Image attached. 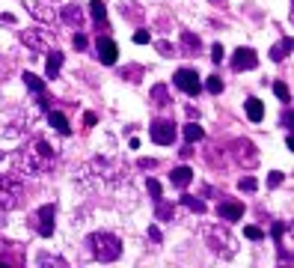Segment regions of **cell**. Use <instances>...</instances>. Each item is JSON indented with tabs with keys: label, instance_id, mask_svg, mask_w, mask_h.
I'll list each match as a JSON object with an SVG mask.
<instances>
[{
	"label": "cell",
	"instance_id": "obj_1",
	"mask_svg": "<svg viewBox=\"0 0 294 268\" xmlns=\"http://www.w3.org/2000/svg\"><path fill=\"white\" fill-rule=\"evenodd\" d=\"M77 182L87 188V191H95V194H110L116 191L122 182H128V164L119 155H98V158L87 161L77 173Z\"/></svg>",
	"mask_w": 294,
	"mask_h": 268
},
{
	"label": "cell",
	"instance_id": "obj_2",
	"mask_svg": "<svg viewBox=\"0 0 294 268\" xmlns=\"http://www.w3.org/2000/svg\"><path fill=\"white\" fill-rule=\"evenodd\" d=\"M12 164H15V173L21 176H48L57 164V152L48 140H33L12 155Z\"/></svg>",
	"mask_w": 294,
	"mask_h": 268
},
{
	"label": "cell",
	"instance_id": "obj_3",
	"mask_svg": "<svg viewBox=\"0 0 294 268\" xmlns=\"http://www.w3.org/2000/svg\"><path fill=\"white\" fill-rule=\"evenodd\" d=\"M199 235H202V241L208 245V250L217 253V256H223V259L235 256V250H238L235 235L229 232V227H220V224H202V227H199Z\"/></svg>",
	"mask_w": 294,
	"mask_h": 268
},
{
	"label": "cell",
	"instance_id": "obj_4",
	"mask_svg": "<svg viewBox=\"0 0 294 268\" xmlns=\"http://www.w3.org/2000/svg\"><path fill=\"white\" fill-rule=\"evenodd\" d=\"M87 248L92 253V259H98V262H116L122 256V241L119 235H113V232H92L87 238Z\"/></svg>",
	"mask_w": 294,
	"mask_h": 268
},
{
	"label": "cell",
	"instance_id": "obj_5",
	"mask_svg": "<svg viewBox=\"0 0 294 268\" xmlns=\"http://www.w3.org/2000/svg\"><path fill=\"white\" fill-rule=\"evenodd\" d=\"M36 123V113H27L24 107H0V134L3 137H18Z\"/></svg>",
	"mask_w": 294,
	"mask_h": 268
},
{
	"label": "cell",
	"instance_id": "obj_6",
	"mask_svg": "<svg viewBox=\"0 0 294 268\" xmlns=\"http://www.w3.org/2000/svg\"><path fill=\"white\" fill-rule=\"evenodd\" d=\"M24 197V182L15 173H0V212H12Z\"/></svg>",
	"mask_w": 294,
	"mask_h": 268
},
{
	"label": "cell",
	"instance_id": "obj_7",
	"mask_svg": "<svg viewBox=\"0 0 294 268\" xmlns=\"http://www.w3.org/2000/svg\"><path fill=\"white\" fill-rule=\"evenodd\" d=\"M54 30H21V42L30 45V51L36 54H48L54 48Z\"/></svg>",
	"mask_w": 294,
	"mask_h": 268
},
{
	"label": "cell",
	"instance_id": "obj_8",
	"mask_svg": "<svg viewBox=\"0 0 294 268\" xmlns=\"http://www.w3.org/2000/svg\"><path fill=\"white\" fill-rule=\"evenodd\" d=\"M173 84L181 89V92H188V95H199V89H202L196 69H178L175 71V78H173Z\"/></svg>",
	"mask_w": 294,
	"mask_h": 268
},
{
	"label": "cell",
	"instance_id": "obj_9",
	"mask_svg": "<svg viewBox=\"0 0 294 268\" xmlns=\"http://www.w3.org/2000/svg\"><path fill=\"white\" fill-rule=\"evenodd\" d=\"M232 152H235L238 164H244L247 170L259 164V152H256V146H253L250 140H235V143H232Z\"/></svg>",
	"mask_w": 294,
	"mask_h": 268
},
{
	"label": "cell",
	"instance_id": "obj_10",
	"mask_svg": "<svg viewBox=\"0 0 294 268\" xmlns=\"http://www.w3.org/2000/svg\"><path fill=\"white\" fill-rule=\"evenodd\" d=\"M152 140L157 143V146H170V143L175 140V125L170 123V119H157V123H152Z\"/></svg>",
	"mask_w": 294,
	"mask_h": 268
},
{
	"label": "cell",
	"instance_id": "obj_11",
	"mask_svg": "<svg viewBox=\"0 0 294 268\" xmlns=\"http://www.w3.org/2000/svg\"><path fill=\"white\" fill-rule=\"evenodd\" d=\"M95 51H98V60H101L104 66H113L116 63V57H119V48H116V42L113 39H107V36H98V42H95Z\"/></svg>",
	"mask_w": 294,
	"mask_h": 268
},
{
	"label": "cell",
	"instance_id": "obj_12",
	"mask_svg": "<svg viewBox=\"0 0 294 268\" xmlns=\"http://www.w3.org/2000/svg\"><path fill=\"white\" fill-rule=\"evenodd\" d=\"M232 66H235V71L256 69V66H259V57H256V51H253V48H238V51H235V57H232Z\"/></svg>",
	"mask_w": 294,
	"mask_h": 268
},
{
	"label": "cell",
	"instance_id": "obj_13",
	"mask_svg": "<svg viewBox=\"0 0 294 268\" xmlns=\"http://www.w3.org/2000/svg\"><path fill=\"white\" fill-rule=\"evenodd\" d=\"M217 217L220 221H241L244 217V206L238 200H220V206H217Z\"/></svg>",
	"mask_w": 294,
	"mask_h": 268
},
{
	"label": "cell",
	"instance_id": "obj_14",
	"mask_svg": "<svg viewBox=\"0 0 294 268\" xmlns=\"http://www.w3.org/2000/svg\"><path fill=\"white\" fill-rule=\"evenodd\" d=\"M36 217H39V235H54V217H57V209H54L51 203L48 206H42L39 212H36Z\"/></svg>",
	"mask_w": 294,
	"mask_h": 268
},
{
	"label": "cell",
	"instance_id": "obj_15",
	"mask_svg": "<svg viewBox=\"0 0 294 268\" xmlns=\"http://www.w3.org/2000/svg\"><path fill=\"white\" fill-rule=\"evenodd\" d=\"M199 48H202L199 36L191 33V30H184V33H181V54H184V57H196V54H199Z\"/></svg>",
	"mask_w": 294,
	"mask_h": 268
},
{
	"label": "cell",
	"instance_id": "obj_16",
	"mask_svg": "<svg viewBox=\"0 0 294 268\" xmlns=\"http://www.w3.org/2000/svg\"><path fill=\"white\" fill-rule=\"evenodd\" d=\"M48 123H51L54 131H60V134H71L69 119H66V113H60V110H48Z\"/></svg>",
	"mask_w": 294,
	"mask_h": 268
},
{
	"label": "cell",
	"instance_id": "obj_17",
	"mask_svg": "<svg viewBox=\"0 0 294 268\" xmlns=\"http://www.w3.org/2000/svg\"><path fill=\"white\" fill-rule=\"evenodd\" d=\"M170 182H173L175 188H188L193 182V170L191 167H175L173 173H170Z\"/></svg>",
	"mask_w": 294,
	"mask_h": 268
},
{
	"label": "cell",
	"instance_id": "obj_18",
	"mask_svg": "<svg viewBox=\"0 0 294 268\" xmlns=\"http://www.w3.org/2000/svg\"><path fill=\"white\" fill-rule=\"evenodd\" d=\"M30 15H36L39 21H57V12H54L48 3H42V0L30 3Z\"/></svg>",
	"mask_w": 294,
	"mask_h": 268
},
{
	"label": "cell",
	"instance_id": "obj_19",
	"mask_svg": "<svg viewBox=\"0 0 294 268\" xmlns=\"http://www.w3.org/2000/svg\"><path fill=\"white\" fill-rule=\"evenodd\" d=\"M63 21L71 24V27H81V24H84V12H81V6H63Z\"/></svg>",
	"mask_w": 294,
	"mask_h": 268
},
{
	"label": "cell",
	"instance_id": "obj_20",
	"mask_svg": "<svg viewBox=\"0 0 294 268\" xmlns=\"http://www.w3.org/2000/svg\"><path fill=\"white\" fill-rule=\"evenodd\" d=\"M244 107H247V116H250L253 123H261V116H264V105H261L259 99H247Z\"/></svg>",
	"mask_w": 294,
	"mask_h": 268
},
{
	"label": "cell",
	"instance_id": "obj_21",
	"mask_svg": "<svg viewBox=\"0 0 294 268\" xmlns=\"http://www.w3.org/2000/svg\"><path fill=\"white\" fill-rule=\"evenodd\" d=\"M60 66H63V54L51 51L48 63H45V75H48V78H57V75H60Z\"/></svg>",
	"mask_w": 294,
	"mask_h": 268
},
{
	"label": "cell",
	"instance_id": "obj_22",
	"mask_svg": "<svg viewBox=\"0 0 294 268\" xmlns=\"http://www.w3.org/2000/svg\"><path fill=\"white\" fill-rule=\"evenodd\" d=\"M24 84H27V89L36 92V95H39V92H45V81H42L39 75H33V71H24Z\"/></svg>",
	"mask_w": 294,
	"mask_h": 268
},
{
	"label": "cell",
	"instance_id": "obj_23",
	"mask_svg": "<svg viewBox=\"0 0 294 268\" xmlns=\"http://www.w3.org/2000/svg\"><path fill=\"white\" fill-rule=\"evenodd\" d=\"M291 51V39H282V42H279V45H274V48H271V60H274V63H279V60H285V54Z\"/></svg>",
	"mask_w": 294,
	"mask_h": 268
},
{
	"label": "cell",
	"instance_id": "obj_24",
	"mask_svg": "<svg viewBox=\"0 0 294 268\" xmlns=\"http://www.w3.org/2000/svg\"><path fill=\"white\" fill-rule=\"evenodd\" d=\"M202 137H205L202 125H196V123H188V125H184V140H188V143H196V140H202Z\"/></svg>",
	"mask_w": 294,
	"mask_h": 268
},
{
	"label": "cell",
	"instance_id": "obj_25",
	"mask_svg": "<svg viewBox=\"0 0 294 268\" xmlns=\"http://www.w3.org/2000/svg\"><path fill=\"white\" fill-rule=\"evenodd\" d=\"M152 99H155L157 107H167L173 99H170V92H167V87L164 84H157V87H152Z\"/></svg>",
	"mask_w": 294,
	"mask_h": 268
},
{
	"label": "cell",
	"instance_id": "obj_26",
	"mask_svg": "<svg viewBox=\"0 0 294 268\" xmlns=\"http://www.w3.org/2000/svg\"><path fill=\"white\" fill-rule=\"evenodd\" d=\"M173 214H175L173 203H164V200L157 197V209H155V217H157V221H170Z\"/></svg>",
	"mask_w": 294,
	"mask_h": 268
},
{
	"label": "cell",
	"instance_id": "obj_27",
	"mask_svg": "<svg viewBox=\"0 0 294 268\" xmlns=\"http://www.w3.org/2000/svg\"><path fill=\"white\" fill-rule=\"evenodd\" d=\"M89 12H92V18H95L98 24H104V18H107V6H104L101 0H92V3H89Z\"/></svg>",
	"mask_w": 294,
	"mask_h": 268
},
{
	"label": "cell",
	"instance_id": "obj_28",
	"mask_svg": "<svg viewBox=\"0 0 294 268\" xmlns=\"http://www.w3.org/2000/svg\"><path fill=\"white\" fill-rule=\"evenodd\" d=\"M181 203H184V206H188L191 212H196V214H202V212H205V203H202V200H196V197H191V194H184V197H181Z\"/></svg>",
	"mask_w": 294,
	"mask_h": 268
},
{
	"label": "cell",
	"instance_id": "obj_29",
	"mask_svg": "<svg viewBox=\"0 0 294 268\" xmlns=\"http://www.w3.org/2000/svg\"><path fill=\"white\" fill-rule=\"evenodd\" d=\"M238 188H241V191H247V194H253V191L259 188V182H256L253 176H244L241 182H238Z\"/></svg>",
	"mask_w": 294,
	"mask_h": 268
},
{
	"label": "cell",
	"instance_id": "obj_30",
	"mask_svg": "<svg viewBox=\"0 0 294 268\" xmlns=\"http://www.w3.org/2000/svg\"><path fill=\"white\" fill-rule=\"evenodd\" d=\"M205 89L217 95V92H223V81H220V78H208V81H205Z\"/></svg>",
	"mask_w": 294,
	"mask_h": 268
},
{
	"label": "cell",
	"instance_id": "obj_31",
	"mask_svg": "<svg viewBox=\"0 0 294 268\" xmlns=\"http://www.w3.org/2000/svg\"><path fill=\"white\" fill-rule=\"evenodd\" d=\"M244 235H247L250 241H261V238H264V232H261L259 227H244Z\"/></svg>",
	"mask_w": 294,
	"mask_h": 268
},
{
	"label": "cell",
	"instance_id": "obj_32",
	"mask_svg": "<svg viewBox=\"0 0 294 268\" xmlns=\"http://www.w3.org/2000/svg\"><path fill=\"white\" fill-rule=\"evenodd\" d=\"M274 92H277L279 102H288V99H291V95H288V87H285L282 81H277V84H274Z\"/></svg>",
	"mask_w": 294,
	"mask_h": 268
},
{
	"label": "cell",
	"instance_id": "obj_33",
	"mask_svg": "<svg viewBox=\"0 0 294 268\" xmlns=\"http://www.w3.org/2000/svg\"><path fill=\"white\" fill-rule=\"evenodd\" d=\"M146 191L152 194V200H157V197H161V182H157V179H149V182H146Z\"/></svg>",
	"mask_w": 294,
	"mask_h": 268
},
{
	"label": "cell",
	"instance_id": "obj_34",
	"mask_svg": "<svg viewBox=\"0 0 294 268\" xmlns=\"http://www.w3.org/2000/svg\"><path fill=\"white\" fill-rule=\"evenodd\" d=\"M48 262H54V265H66V259H60V256H39V265H48Z\"/></svg>",
	"mask_w": 294,
	"mask_h": 268
},
{
	"label": "cell",
	"instance_id": "obj_35",
	"mask_svg": "<svg viewBox=\"0 0 294 268\" xmlns=\"http://www.w3.org/2000/svg\"><path fill=\"white\" fill-rule=\"evenodd\" d=\"M223 45H220V42H217V45H211V60H214V63H220V60H223Z\"/></svg>",
	"mask_w": 294,
	"mask_h": 268
},
{
	"label": "cell",
	"instance_id": "obj_36",
	"mask_svg": "<svg viewBox=\"0 0 294 268\" xmlns=\"http://www.w3.org/2000/svg\"><path fill=\"white\" fill-rule=\"evenodd\" d=\"M282 173H279V170H274V173H271V176H268V185H271V188H277V185H282Z\"/></svg>",
	"mask_w": 294,
	"mask_h": 268
},
{
	"label": "cell",
	"instance_id": "obj_37",
	"mask_svg": "<svg viewBox=\"0 0 294 268\" xmlns=\"http://www.w3.org/2000/svg\"><path fill=\"white\" fill-rule=\"evenodd\" d=\"M71 42H74V48H77V51H84V48H87V36H84V33H74Z\"/></svg>",
	"mask_w": 294,
	"mask_h": 268
},
{
	"label": "cell",
	"instance_id": "obj_38",
	"mask_svg": "<svg viewBox=\"0 0 294 268\" xmlns=\"http://www.w3.org/2000/svg\"><path fill=\"white\" fill-rule=\"evenodd\" d=\"M149 39H152V36H149V30H137V33H134V42H137V45H146Z\"/></svg>",
	"mask_w": 294,
	"mask_h": 268
},
{
	"label": "cell",
	"instance_id": "obj_39",
	"mask_svg": "<svg viewBox=\"0 0 294 268\" xmlns=\"http://www.w3.org/2000/svg\"><path fill=\"white\" fill-rule=\"evenodd\" d=\"M157 51L164 54V57H173V45L170 42H157Z\"/></svg>",
	"mask_w": 294,
	"mask_h": 268
},
{
	"label": "cell",
	"instance_id": "obj_40",
	"mask_svg": "<svg viewBox=\"0 0 294 268\" xmlns=\"http://www.w3.org/2000/svg\"><path fill=\"white\" fill-rule=\"evenodd\" d=\"M155 164H157L155 158H140V167H143V170H152Z\"/></svg>",
	"mask_w": 294,
	"mask_h": 268
},
{
	"label": "cell",
	"instance_id": "obj_41",
	"mask_svg": "<svg viewBox=\"0 0 294 268\" xmlns=\"http://www.w3.org/2000/svg\"><path fill=\"white\" fill-rule=\"evenodd\" d=\"M84 123H87L89 128H92V125L98 123V116H95V113H87V116H84Z\"/></svg>",
	"mask_w": 294,
	"mask_h": 268
},
{
	"label": "cell",
	"instance_id": "obj_42",
	"mask_svg": "<svg viewBox=\"0 0 294 268\" xmlns=\"http://www.w3.org/2000/svg\"><path fill=\"white\" fill-rule=\"evenodd\" d=\"M282 232H285V224H274V238H279Z\"/></svg>",
	"mask_w": 294,
	"mask_h": 268
},
{
	"label": "cell",
	"instance_id": "obj_43",
	"mask_svg": "<svg viewBox=\"0 0 294 268\" xmlns=\"http://www.w3.org/2000/svg\"><path fill=\"white\" fill-rule=\"evenodd\" d=\"M149 235H152L155 241H161V230H157V227H149Z\"/></svg>",
	"mask_w": 294,
	"mask_h": 268
}]
</instances>
